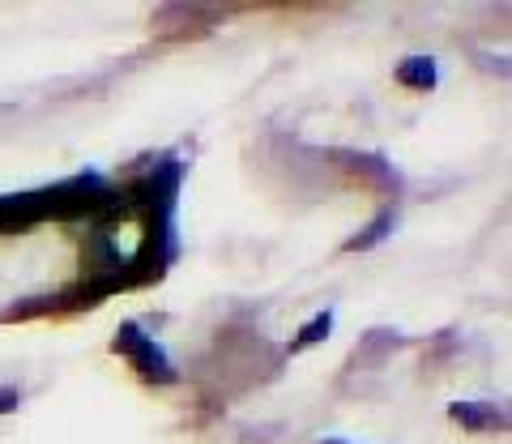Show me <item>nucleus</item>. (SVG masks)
Instances as JSON below:
<instances>
[{
    "mask_svg": "<svg viewBox=\"0 0 512 444\" xmlns=\"http://www.w3.org/2000/svg\"><path fill=\"white\" fill-rule=\"evenodd\" d=\"M111 351L124 355L128 363H133V372L141 380H150V385H175V380H180V376H175V363L163 351V342L150 338V333L141 329L137 321H124L116 329V342H111Z\"/></svg>",
    "mask_w": 512,
    "mask_h": 444,
    "instance_id": "nucleus-1",
    "label": "nucleus"
},
{
    "mask_svg": "<svg viewBox=\"0 0 512 444\" xmlns=\"http://www.w3.org/2000/svg\"><path fill=\"white\" fill-rule=\"evenodd\" d=\"M448 415H453L461 427H470V432H495V427L508 423L504 410L491 406V402H457V406H448Z\"/></svg>",
    "mask_w": 512,
    "mask_h": 444,
    "instance_id": "nucleus-2",
    "label": "nucleus"
},
{
    "mask_svg": "<svg viewBox=\"0 0 512 444\" xmlns=\"http://www.w3.org/2000/svg\"><path fill=\"white\" fill-rule=\"evenodd\" d=\"M397 82L410 86V90H436L440 73H436V60L431 56H410L397 65Z\"/></svg>",
    "mask_w": 512,
    "mask_h": 444,
    "instance_id": "nucleus-3",
    "label": "nucleus"
},
{
    "mask_svg": "<svg viewBox=\"0 0 512 444\" xmlns=\"http://www.w3.org/2000/svg\"><path fill=\"white\" fill-rule=\"evenodd\" d=\"M389 231H393V210H384V214L372 222V227H367V231L359 235V240H350L346 248H350V252H359V248H376V244H380Z\"/></svg>",
    "mask_w": 512,
    "mask_h": 444,
    "instance_id": "nucleus-4",
    "label": "nucleus"
},
{
    "mask_svg": "<svg viewBox=\"0 0 512 444\" xmlns=\"http://www.w3.org/2000/svg\"><path fill=\"white\" fill-rule=\"evenodd\" d=\"M329 329H333V312H316L312 321L299 329V338H295V351H303V346H316V342L325 338Z\"/></svg>",
    "mask_w": 512,
    "mask_h": 444,
    "instance_id": "nucleus-5",
    "label": "nucleus"
},
{
    "mask_svg": "<svg viewBox=\"0 0 512 444\" xmlns=\"http://www.w3.org/2000/svg\"><path fill=\"white\" fill-rule=\"evenodd\" d=\"M13 406H18V393H13V389H0V415H5V410H13Z\"/></svg>",
    "mask_w": 512,
    "mask_h": 444,
    "instance_id": "nucleus-6",
    "label": "nucleus"
},
{
    "mask_svg": "<svg viewBox=\"0 0 512 444\" xmlns=\"http://www.w3.org/2000/svg\"><path fill=\"white\" fill-rule=\"evenodd\" d=\"M320 444H350V440H320Z\"/></svg>",
    "mask_w": 512,
    "mask_h": 444,
    "instance_id": "nucleus-7",
    "label": "nucleus"
}]
</instances>
